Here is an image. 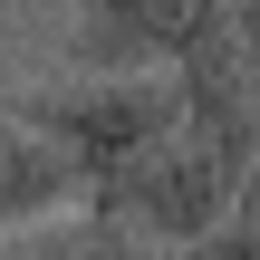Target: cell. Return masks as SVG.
Returning a JSON list of instances; mask_svg holds the SVG:
<instances>
[{
  "mask_svg": "<svg viewBox=\"0 0 260 260\" xmlns=\"http://www.w3.org/2000/svg\"><path fill=\"white\" fill-rule=\"evenodd\" d=\"M232 193H241V183L212 164V145H203L193 125H174V135H154L145 154H125L116 174H96V183H87V212H116L125 232L183 251L193 232H212V222L232 212Z\"/></svg>",
  "mask_w": 260,
  "mask_h": 260,
  "instance_id": "1",
  "label": "cell"
},
{
  "mask_svg": "<svg viewBox=\"0 0 260 260\" xmlns=\"http://www.w3.org/2000/svg\"><path fill=\"white\" fill-rule=\"evenodd\" d=\"M174 260H260V222H251V212H222L212 232H193Z\"/></svg>",
  "mask_w": 260,
  "mask_h": 260,
  "instance_id": "7",
  "label": "cell"
},
{
  "mask_svg": "<svg viewBox=\"0 0 260 260\" xmlns=\"http://www.w3.org/2000/svg\"><path fill=\"white\" fill-rule=\"evenodd\" d=\"M19 260H174L164 241H145V232H125L116 212H87V222H29V251Z\"/></svg>",
  "mask_w": 260,
  "mask_h": 260,
  "instance_id": "6",
  "label": "cell"
},
{
  "mask_svg": "<svg viewBox=\"0 0 260 260\" xmlns=\"http://www.w3.org/2000/svg\"><path fill=\"white\" fill-rule=\"evenodd\" d=\"M19 116L77 154V174H116L125 154H145L154 135L183 125V96H174V68H135V77H77V87H48V96H19Z\"/></svg>",
  "mask_w": 260,
  "mask_h": 260,
  "instance_id": "2",
  "label": "cell"
},
{
  "mask_svg": "<svg viewBox=\"0 0 260 260\" xmlns=\"http://www.w3.org/2000/svg\"><path fill=\"white\" fill-rule=\"evenodd\" d=\"M174 96H183V125L212 145V164L241 183V174L260 164V68H251V39H241L232 10L203 19V29L183 39V58H174Z\"/></svg>",
  "mask_w": 260,
  "mask_h": 260,
  "instance_id": "3",
  "label": "cell"
},
{
  "mask_svg": "<svg viewBox=\"0 0 260 260\" xmlns=\"http://www.w3.org/2000/svg\"><path fill=\"white\" fill-rule=\"evenodd\" d=\"M68 10H77V58L96 77H135V68H174L183 39L232 0H68Z\"/></svg>",
  "mask_w": 260,
  "mask_h": 260,
  "instance_id": "4",
  "label": "cell"
},
{
  "mask_svg": "<svg viewBox=\"0 0 260 260\" xmlns=\"http://www.w3.org/2000/svg\"><path fill=\"white\" fill-rule=\"evenodd\" d=\"M232 19H241V39H251V68H260V0H232Z\"/></svg>",
  "mask_w": 260,
  "mask_h": 260,
  "instance_id": "8",
  "label": "cell"
},
{
  "mask_svg": "<svg viewBox=\"0 0 260 260\" xmlns=\"http://www.w3.org/2000/svg\"><path fill=\"white\" fill-rule=\"evenodd\" d=\"M87 203V174L68 145H48L10 96H0V232H29V222H58Z\"/></svg>",
  "mask_w": 260,
  "mask_h": 260,
  "instance_id": "5",
  "label": "cell"
}]
</instances>
